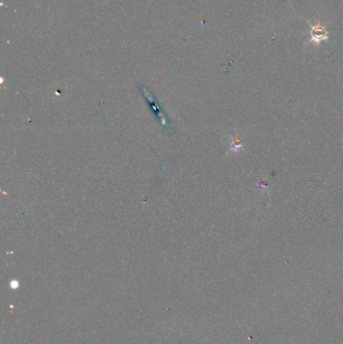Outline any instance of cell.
I'll return each mask as SVG.
<instances>
[{
    "label": "cell",
    "mask_w": 343,
    "mask_h": 344,
    "mask_svg": "<svg viewBox=\"0 0 343 344\" xmlns=\"http://www.w3.org/2000/svg\"><path fill=\"white\" fill-rule=\"evenodd\" d=\"M310 35H311V42H315L318 44L321 41L327 39V31L320 24L311 26Z\"/></svg>",
    "instance_id": "obj_1"
}]
</instances>
